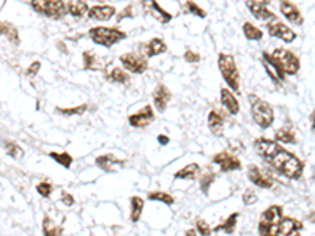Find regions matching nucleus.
Masks as SVG:
<instances>
[{
    "label": "nucleus",
    "instance_id": "nucleus-21",
    "mask_svg": "<svg viewBox=\"0 0 315 236\" xmlns=\"http://www.w3.org/2000/svg\"><path fill=\"white\" fill-rule=\"evenodd\" d=\"M0 36H6L11 41V44H14V46H18L21 43L18 29H16L13 24H10V22L0 21Z\"/></svg>",
    "mask_w": 315,
    "mask_h": 236
},
{
    "label": "nucleus",
    "instance_id": "nucleus-41",
    "mask_svg": "<svg viewBox=\"0 0 315 236\" xmlns=\"http://www.w3.org/2000/svg\"><path fill=\"white\" fill-rule=\"evenodd\" d=\"M133 16H134V8H133V5H128L123 11L118 13L117 21L120 22V21H123V19H126V18H133Z\"/></svg>",
    "mask_w": 315,
    "mask_h": 236
},
{
    "label": "nucleus",
    "instance_id": "nucleus-39",
    "mask_svg": "<svg viewBox=\"0 0 315 236\" xmlns=\"http://www.w3.org/2000/svg\"><path fill=\"white\" fill-rule=\"evenodd\" d=\"M52 189H54V186L51 183H47V181H43V183L36 184V192L41 195V197H44V199L51 197Z\"/></svg>",
    "mask_w": 315,
    "mask_h": 236
},
{
    "label": "nucleus",
    "instance_id": "nucleus-19",
    "mask_svg": "<svg viewBox=\"0 0 315 236\" xmlns=\"http://www.w3.org/2000/svg\"><path fill=\"white\" fill-rule=\"evenodd\" d=\"M221 104L224 105L230 115H237L240 112V102L237 100V96L230 92L229 88H221Z\"/></svg>",
    "mask_w": 315,
    "mask_h": 236
},
{
    "label": "nucleus",
    "instance_id": "nucleus-26",
    "mask_svg": "<svg viewBox=\"0 0 315 236\" xmlns=\"http://www.w3.org/2000/svg\"><path fill=\"white\" fill-rule=\"evenodd\" d=\"M199 170H200V166L192 162V164H188L184 169L178 170V172L175 173V178L176 180H196Z\"/></svg>",
    "mask_w": 315,
    "mask_h": 236
},
{
    "label": "nucleus",
    "instance_id": "nucleus-40",
    "mask_svg": "<svg viewBox=\"0 0 315 236\" xmlns=\"http://www.w3.org/2000/svg\"><path fill=\"white\" fill-rule=\"evenodd\" d=\"M196 229H197V232H199L202 236H208V235H211V229H210L208 222H205L204 219H197V222H196Z\"/></svg>",
    "mask_w": 315,
    "mask_h": 236
},
{
    "label": "nucleus",
    "instance_id": "nucleus-28",
    "mask_svg": "<svg viewBox=\"0 0 315 236\" xmlns=\"http://www.w3.org/2000/svg\"><path fill=\"white\" fill-rule=\"evenodd\" d=\"M62 227L55 224L49 216L43 219V235L44 236H62Z\"/></svg>",
    "mask_w": 315,
    "mask_h": 236
},
{
    "label": "nucleus",
    "instance_id": "nucleus-33",
    "mask_svg": "<svg viewBox=\"0 0 315 236\" xmlns=\"http://www.w3.org/2000/svg\"><path fill=\"white\" fill-rule=\"evenodd\" d=\"M214 180H216V173L213 172V170H207V172H204V175L200 176V181H199L200 191L205 195H208V191H210V188H211Z\"/></svg>",
    "mask_w": 315,
    "mask_h": 236
},
{
    "label": "nucleus",
    "instance_id": "nucleus-25",
    "mask_svg": "<svg viewBox=\"0 0 315 236\" xmlns=\"http://www.w3.org/2000/svg\"><path fill=\"white\" fill-rule=\"evenodd\" d=\"M67 11L74 18H82L88 11V5L84 0H71L70 3H67Z\"/></svg>",
    "mask_w": 315,
    "mask_h": 236
},
{
    "label": "nucleus",
    "instance_id": "nucleus-14",
    "mask_svg": "<svg viewBox=\"0 0 315 236\" xmlns=\"http://www.w3.org/2000/svg\"><path fill=\"white\" fill-rule=\"evenodd\" d=\"M246 6L249 8V11H251L257 19H262V21L276 19V14H274L263 2H258V0H247Z\"/></svg>",
    "mask_w": 315,
    "mask_h": 236
},
{
    "label": "nucleus",
    "instance_id": "nucleus-48",
    "mask_svg": "<svg viewBox=\"0 0 315 236\" xmlns=\"http://www.w3.org/2000/svg\"><path fill=\"white\" fill-rule=\"evenodd\" d=\"M263 3L266 5V3H270V0H263Z\"/></svg>",
    "mask_w": 315,
    "mask_h": 236
},
{
    "label": "nucleus",
    "instance_id": "nucleus-12",
    "mask_svg": "<svg viewBox=\"0 0 315 236\" xmlns=\"http://www.w3.org/2000/svg\"><path fill=\"white\" fill-rule=\"evenodd\" d=\"M153 120H155V112H153L151 105H145V107H142L139 112L131 113L128 118L129 125L133 128H145L150 123H153Z\"/></svg>",
    "mask_w": 315,
    "mask_h": 236
},
{
    "label": "nucleus",
    "instance_id": "nucleus-7",
    "mask_svg": "<svg viewBox=\"0 0 315 236\" xmlns=\"http://www.w3.org/2000/svg\"><path fill=\"white\" fill-rule=\"evenodd\" d=\"M274 59H276V62L279 63V67L282 68V71L285 72V76H295L298 71H300V59L293 54L287 51V49H276L273 54H271Z\"/></svg>",
    "mask_w": 315,
    "mask_h": 236
},
{
    "label": "nucleus",
    "instance_id": "nucleus-46",
    "mask_svg": "<svg viewBox=\"0 0 315 236\" xmlns=\"http://www.w3.org/2000/svg\"><path fill=\"white\" fill-rule=\"evenodd\" d=\"M158 142H159L161 145H167V143H169V137L161 134V135H158Z\"/></svg>",
    "mask_w": 315,
    "mask_h": 236
},
{
    "label": "nucleus",
    "instance_id": "nucleus-5",
    "mask_svg": "<svg viewBox=\"0 0 315 236\" xmlns=\"http://www.w3.org/2000/svg\"><path fill=\"white\" fill-rule=\"evenodd\" d=\"M88 35H90L92 41L100 44L103 47H112L114 44L120 43L122 39L126 38V34L123 30H120L117 27H93L88 32Z\"/></svg>",
    "mask_w": 315,
    "mask_h": 236
},
{
    "label": "nucleus",
    "instance_id": "nucleus-13",
    "mask_svg": "<svg viewBox=\"0 0 315 236\" xmlns=\"http://www.w3.org/2000/svg\"><path fill=\"white\" fill-rule=\"evenodd\" d=\"M142 6L145 11L150 13L153 18L158 19L161 24H167L172 21V14L167 13L164 8L158 3V0H142Z\"/></svg>",
    "mask_w": 315,
    "mask_h": 236
},
{
    "label": "nucleus",
    "instance_id": "nucleus-8",
    "mask_svg": "<svg viewBox=\"0 0 315 236\" xmlns=\"http://www.w3.org/2000/svg\"><path fill=\"white\" fill-rule=\"evenodd\" d=\"M247 178L254 186H258L262 189H271L274 186V178L268 170L258 167L255 164H251L247 167Z\"/></svg>",
    "mask_w": 315,
    "mask_h": 236
},
{
    "label": "nucleus",
    "instance_id": "nucleus-15",
    "mask_svg": "<svg viewBox=\"0 0 315 236\" xmlns=\"http://www.w3.org/2000/svg\"><path fill=\"white\" fill-rule=\"evenodd\" d=\"M172 93L171 90L166 87V85H158L155 88V92H153V104H155V107L158 112H164L167 109V104L171 101Z\"/></svg>",
    "mask_w": 315,
    "mask_h": 236
},
{
    "label": "nucleus",
    "instance_id": "nucleus-3",
    "mask_svg": "<svg viewBox=\"0 0 315 236\" xmlns=\"http://www.w3.org/2000/svg\"><path fill=\"white\" fill-rule=\"evenodd\" d=\"M217 67H219L221 76L227 84L230 92L240 90V72L237 68V62L230 54H219L217 55Z\"/></svg>",
    "mask_w": 315,
    "mask_h": 236
},
{
    "label": "nucleus",
    "instance_id": "nucleus-22",
    "mask_svg": "<svg viewBox=\"0 0 315 236\" xmlns=\"http://www.w3.org/2000/svg\"><path fill=\"white\" fill-rule=\"evenodd\" d=\"M208 128L214 135H221L224 129V117L217 110H211L208 113Z\"/></svg>",
    "mask_w": 315,
    "mask_h": 236
},
{
    "label": "nucleus",
    "instance_id": "nucleus-32",
    "mask_svg": "<svg viewBox=\"0 0 315 236\" xmlns=\"http://www.w3.org/2000/svg\"><path fill=\"white\" fill-rule=\"evenodd\" d=\"M142 211H143V200L140 197H133L131 199V214H129L131 222H134V224L139 222Z\"/></svg>",
    "mask_w": 315,
    "mask_h": 236
},
{
    "label": "nucleus",
    "instance_id": "nucleus-16",
    "mask_svg": "<svg viewBox=\"0 0 315 236\" xmlns=\"http://www.w3.org/2000/svg\"><path fill=\"white\" fill-rule=\"evenodd\" d=\"M88 19L95 21H109L110 18H114L115 8L112 5H95L92 8H88Z\"/></svg>",
    "mask_w": 315,
    "mask_h": 236
},
{
    "label": "nucleus",
    "instance_id": "nucleus-2",
    "mask_svg": "<svg viewBox=\"0 0 315 236\" xmlns=\"http://www.w3.org/2000/svg\"><path fill=\"white\" fill-rule=\"evenodd\" d=\"M284 217L282 206L273 205L265 209L258 222V233L260 236H280V221Z\"/></svg>",
    "mask_w": 315,
    "mask_h": 236
},
{
    "label": "nucleus",
    "instance_id": "nucleus-47",
    "mask_svg": "<svg viewBox=\"0 0 315 236\" xmlns=\"http://www.w3.org/2000/svg\"><path fill=\"white\" fill-rule=\"evenodd\" d=\"M184 236H197V232L196 230H188Z\"/></svg>",
    "mask_w": 315,
    "mask_h": 236
},
{
    "label": "nucleus",
    "instance_id": "nucleus-31",
    "mask_svg": "<svg viewBox=\"0 0 315 236\" xmlns=\"http://www.w3.org/2000/svg\"><path fill=\"white\" fill-rule=\"evenodd\" d=\"M106 77L115 84H123V85L129 84V74L122 68H112L109 74H106Z\"/></svg>",
    "mask_w": 315,
    "mask_h": 236
},
{
    "label": "nucleus",
    "instance_id": "nucleus-43",
    "mask_svg": "<svg viewBox=\"0 0 315 236\" xmlns=\"http://www.w3.org/2000/svg\"><path fill=\"white\" fill-rule=\"evenodd\" d=\"M184 60L188 63H197V62H200V55L194 51H186L184 52Z\"/></svg>",
    "mask_w": 315,
    "mask_h": 236
},
{
    "label": "nucleus",
    "instance_id": "nucleus-42",
    "mask_svg": "<svg viewBox=\"0 0 315 236\" xmlns=\"http://www.w3.org/2000/svg\"><path fill=\"white\" fill-rule=\"evenodd\" d=\"M243 202L246 203V205H254V203L257 202V194L254 191H246L245 195H243Z\"/></svg>",
    "mask_w": 315,
    "mask_h": 236
},
{
    "label": "nucleus",
    "instance_id": "nucleus-38",
    "mask_svg": "<svg viewBox=\"0 0 315 236\" xmlns=\"http://www.w3.org/2000/svg\"><path fill=\"white\" fill-rule=\"evenodd\" d=\"M184 5H186V11L188 13L197 16V18H200V19H205L207 18V11L204 10V8H200L197 3H194L192 0H189V2H186Z\"/></svg>",
    "mask_w": 315,
    "mask_h": 236
},
{
    "label": "nucleus",
    "instance_id": "nucleus-1",
    "mask_svg": "<svg viewBox=\"0 0 315 236\" xmlns=\"http://www.w3.org/2000/svg\"><path fill=\"white\" fill-rule=\"evenodd\" d=\"M266 162H268L278 173L284 175L288 180H298V178H301L303 170H304V162L301 159H298L295 154L284 150L280 145Z\"/></svg>",
    "mask_w": 315,
    "mask_h": 236
},
{
    "label": "nucleus",
    "instance_id": "nucleus-36",
    "mask_svg": "<svg viewBox=\"0 0 315 236\" xmlns=\"http://www.w3.org/2000/svg\"><path fill=\"white\" fill-rule=\"evenodd\" d=\"M148 199L153 200V202H161L164 203V205H174V197L169 192H164V191H155V192H150L148 194Z\"/></svg>",
    "mask_w": 315,
    "mask_h": 236
},
{
    "label": "nucleus",
    "instance_id": "nucleus-24",
    "mask_svg": "<svg viewBox=\"0 0 315 236\" xmlns=\"http://www.w3.org/2000/svg\"><path fill=\"white\" fill-rule=\"evenodd\" d=\"M145 51H147V57H156L159 54H164L167 51V46L164 43V39L153 38V39H150L147 47H145Z\"/></svg>",
    "mask_w": 315,
    "mask_h": 236
},
{
    "label": "nucleus",
    "instance_id": "nucleus-6",
    "mask_svg": "<svg viewBox=\"0 0 315 236\" xmlns=\"http://www.w3.org/2000/svg\"><path fill=\"white\" fill-rule=\"evenodd\" d=\"M30 6L41 14L51 19H62L67 14V3L63 0H30Z\"/></svg>",
    "mask_w": 315,
    "mask_h": 236
},
{
    "label": "nucleus",
    "instance_id": "nucleus-37",
    "mask_svg": "<svg viewBox=\"0 0 315 236\" xmlns=\"http://www.w3.org/2000/svg\"><path fill=\"white\" fill-rule=\"evenodd\" d=\"M5 150L8 153V156H11L13 159H21L24 158V150L21 148V146L16 143V142H11V140H8L5 142Z\"/></svg>",
    "mask_w": 315,
    "mask_h": 236
},
{
    "label": "nucleus",
    "instance_id": "nucleus-45",
    "mask_svg": "<svg viewBox=\"0 0 315 236\" xmlns=\"http://www.w3.org/2000/svg\"><path fill=\"white\" fill-rule=\"evenodd\" d=\"M62 203L67 206H72L74 205V199H72V195L68 192H62Z\"/></svg>",
    "mask_w": 315,
    "mask_h": 236
},
{
    "label": "nucleus",
    "instance_id": "nucleus-29",
    "mask_svg": "<svg viewBox=\"0 0 315 236\" xmlns=\"http://www.w3.org/2000/svg\"><path fill=\"white\" fill-rule=\"evenodd\" d=\"M276 142H279V143H296V133L292 128H280L276 131Z\"/></svg>",
    "mask_w": 315,
    "mask_h": 236
},
{
    "label": "nucleus",
    "instance_id": "nucleus-11",
    "mask_svg": "<svg viewBox=\"0 0 315 236\" xmlns=\"http://www.w3.org/2000/svg\"><path fill=\"white\" fill-rule=\"evenodd\" d=\"M213 162L219 166L222 172H233V170H241V161L229 151H221L213 156Z\"/></svg>",
    "mask_w": 315,
    "mask_h": 236
},
{
    "label": "nucleus",
    "instance_id": "nucleus-49",
    "mask_svg": "<svg viewBox=\"0 0 315 236\" xmlns=\"http://www.w3.org/2000/svg\"><path fill=\"white\" fill-rule=\"evenodd\" d=\"M279 2H287V0H279Z\"/></svg>",
    "mask_w": 315,
    "mask_h": 236
},
{
    "label": "nucleus",
    "instance_id": "nucleus-18",
    "mask_svg": "<svg viewBox=\"0 0 315 236\" xmlns=\"http://www.w3.org/2000/svg\"><path fill=\"white\" fill-rule=\"evenodd\" d=\"M279 8H280V13L285 16L288 22L296 24V26H301V24H303V21H304L303 14L296 8V5H293L292 2H288V0H287V2H280Z\"/></svg>",
    "mask_w": 315,
    "mask_h": 236
},
{
    "label": "nucleus",
    "instance_id": "nucleus-23",
    "mask_svg": "<svg viewBox=\"0 0 315 236\" xmlns=\"http://www.w3.org/2000/svg\"><path fill=\"white\" fill-rule=\"evenodd\" d=\"M84 68L88 71H100L104 68V60H101L98 54H95L92 51L84 52Z\"/></svg>",
    "mask_w": 315,
    "mask_h": 236
},
{
    "label": "nucleus",
    "instance_id": "nucleus-27",
    "mask_svg": "<svg viewBox=\"0 0 315 236\" xmlns=\"http://www.w3.org/2000/svg\"><path fill=\"white\" fill-rule=\"evenodd\" d=\"M238 217H240V213H233V214H230L227 219H225V221L221 224V225H217L216 229H214V232H224V233H229V235H232L233 232H235V229H237V221H238Z\"/></svg>",
    "mask_w": 315,
    "mask_h": 236
},
{
    "label": "nucleus",
    "instance_id": "nucleus-30",
    "mask_svg": "<svg viewBox=\"0 0 315 236\" xmlns=\"http://www.w3.org/2000/svg\"><path fill=\"white\" fill-rule=\"evenodd\" d=\"M243 34L247 39H251V41H260V39L263 38V32L258 27H255L251 22L243 24Z\"/></svg>",
    "mask_w": 315,
    "mask_h": 236
},
{
    "label": "nucleus",
    "instance_id": "nucleus-20",
    "mask_svg": "<svg viewBox=\"0 0 315 236\" xmlns=\"http://www.w3.org/2000/svg\"><path fill=\"white\" fill-rule=\"evenodd\" d=\"M303 224L292 217H282L280 221V235L284 236H301Z\"/></svg>",
    "mask_w": 315,
    "mask_h": 236
},
{
    "label": "nucleus",
    "instance_id": "nucleus-9",
    "mask_svg": "<svg viewBox=\"0 0 315 236\" xmlns=\"http://www.w3.org/2000/svg\"><path fill=\"white\" fill-rule=\"evenodd\" d=\"M120 62H122L123 68H126L129 72H133V74H142V72L148 69L147 59L139 54H133V52L123 54L120 57Z\"/></svg>",
    "mask_w": 315,
    "mask_h": 236
},
{
    "label": "nucleus",
    "instance_id": "nucleus-44",
    "mask_svg": "<svg viewBox=\"0 0 315 236\" xmlns=\"http://www.w3.org/2000/svg\"><path fill=\"white\" fill-rule=\"evenodd\" d=\"M39 68H41V63H39V62H34V63H32L30 65V67L27 68V71H26V74L30 77H34V76H36L38 74V71H39Z\"/></svg>",
    "mask_w": 315,
    "mask_h": 236
},
{
    "label": "nucleus",
    "instance_id": "nucleus-34",
    "mask_svg": "<svg viewBox=\"0 0 315 236\" xmlns=\"http://www.w3.org/2000/svg\"><path fill=\"white\" fill-rule=\"evenodd\" d=\"M49 158L52 161H55L57 164H60L62 167L65 169H70L71 164H72V156L70 153H55V151H51L49 153Z\"/></svg>",
    "mask_w": 315,
    "mask_h": 236
},
{
    "label": "nucleus",
    "instance_id": "nucleus-10",
    "mask_svg": "<svg viewBox=\"0 0 315 236\" xmlns=\"http://www.w3.org/2000/svg\"><path fill=\"white\" fill-rule=\"evenodd\" d=\"M268 34H270V36L279 38L280 41H284V43H293L296 39L295 30H292L288 26H285L284 22L278 21V18L273 19V22L268 24Z\"/></svg>",
    "mask_w": 315,
    "mask_h": 236
},
{
    "label": "nucleus",
    "instance_id": "nucleus-17",
    "mask_svg": "<svg viewBox=\"0 0 315 236\" xmlns=\"http://www.w3.org/2000/svg\"><path fill=\"white\" fill-rule=\"evenodd\" d=\"M125 162L122 159L115 158L114 154H101L96 158V166L104 172H117L120 167H123Z\"/></svg>",
    "mask_w": 315,
    "mask_h": 236
},
{
    "label": "nucleus",
    "instance_id": "nucleus-4",
    "mask_svg": "<svg viewBox=\"0 0 315 236\" xmlns=\"http://www.w3.org/2000/svg\"><path fill=\"white\" fill-rule=\"evenodd\" d=\"M249 101H251V113H252L254 121L262 129H268L274 123L273 107L266 101H263L262 98H258L255 95L249 96Z\"/></svg>",
    "mask_w": 315,
    "mask_h": 236
},
{
    "label": "nucleus",
    "instance_id": "nucleus-35",
    "mask_svg": "<svg viewBox=\"0 0 315 236\" xmlns=\"http://www.w3.org/2000/svg\"><path fill=\"white\" fill-rule=\"evenodd\" d=\"M87 109H88V105L82 104V105H76V107H57L55 112L60 113V115H65V117H74V115H82V113H85Z\"/></svg>",
    "mask_w": 315,
    "mask_h": 236
}]
</instances>
